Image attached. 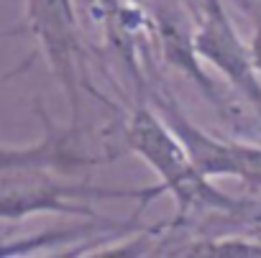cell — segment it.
Instances as JSON below:
<instances>
[{
    "label": "cell",
    "mask_w": 261,
    "mask_h": 258,
    "mask_svg": "<svg viewBox=\"0 0 261 258\" xmlns=\"http://www.w3.org/2000/svg\"><path fill=\"white\" fill-rule=\"evenodd\" d=\"M123 146L130 154H136L156 174L162 192L174 199L177 207L174 222L205 212L248 220L253 202L223 192L220 187L213 184L210 177H205L195 166L185 144L174 133V128L162 118V112L151 105L149 97L139 100V105L130 110L123 125Z\"/></svg>",
    "instance_id": "1"
},
{
    "label": "cell",
    "mask_w": 261,
    "mask_h": 258,
    "mask_svg": "<svg viewBox=\"0 0 261 258\" xmlns=\"http://www.w3.org/2000/svg\"><path fill=\"white\" fill-rule=\"evenodd\" d=\"M64 177L67 174H59L41 164L0 156V215L3 220H26L44 212L102 220L92 207L95 199H139V207L146 210L156 197L164 194L159 184L113 189L95 187L90 182H67Z\"/></svg>",
    "instance_id": "2"
},
{
    "label": "cell",
    "mask_w": 261,
    "mask_h": 258,
    "mask_svg": "<svg viewBox=\"0 0 261 258\" xmlns=\"http://www.w3.org/2000/svg\"><path fill=\"white\" fill-rule=\"evenodd\" d=\"M26 23L46 59L49 72L67 95L72 123H80L82 92L100 100V92L87 77L85 46L74 0H26Z\"/></svg>",
    "instance_id": "3"
},
{
    "label": "cell",
    "mask_w": 261,
    "mask_h": 258,
    "mask_svg": "<svg viewBox=\"0 0 261 258\" xmlns=\"http://www.w3.org/2000/svg\"><path fill=\"white\" fill-rule=\"evenodd\" d=\"M154 36L162 46L164 64H169L174 72L190 79L197 87V92L210 102V107L220 115V120H225L233 131H261L251 107L228 84H218L205 72V62L195 49V28L187 26V18L182 11L172 6H156Z\"/></svg>",
    "instance_id": "4"
},
{
    "label": "cell",
    "mask_w": 261,
    "mask_h": 258,
    "mask_svg": "<svg viewBox=\"0 0 261 258\" xmlns=\"http://www.w3.org/2000/svg\"><path fill=\"white\" fill-rule=\"evenodd\" d=\"M195 49L207 67L225 77V84L251 107L261 125V74L248 41L241 39L223 0H202L195 16Z\"/></svg>",
    "instance_id": "5"
},
{
    "label": "cell",
    "mask_w": 261,
    "mask_h": 258,
    "mask_svg": "<svg viewBox=\"0 0 261 258\" xmlns=\"http://www.w3.org/2000/svg\"><path fill=\"white\" fill-rule=\"evenodd\" d=\"M159 255H187V258H261V238L251 235H215L190 238L174 248H164Z\"/></svg>",
    "instance_id": "6"
},
{
    "label": "cell",
    "mask_w": 261,
    "mask_h": 258,
    "mask_svg": "<svg viewBox=\"0 0 261 258\" xmlns=\"http://www.w3.org/2000/svg\"><path fill=\"white\" fill-rule=\"evenodd\" d=\"M230 161L233 179L261 189V144L230 141Z\"/></svg>",
    "instance_id": "7"
},
{
    "label": "cell",
    "mask_w": 261,
    "mask_h": 258,
    "mask_svg": "<svg viewBox=\"0 0 261 258\" xmlns=\"http://www.w3.org/2000/svg\"><path fill=\"white\" fill-rule=\"evenodd\" d=\"M241 6V11L248 16L251 21V36H248V46H251V56L253 64L261 74V0H236Z\"/></svg>",
    "instance_id": "8"
},
{
    "label": "cell",
    "mask_w": 261,
    "mask_h": 258,
    "mask_svg": "<svg viewBox=\"0 0 261 258\" xmlns=\"http://www.w3.org/2000/svg\"><path fill=\"white\" fill-rule=\"evenodd\" d=\"M182 3H185V8H187V13L195 18L197 13H200V6H202V0H182Z\"/></svg>",
    "instance_id": "9"
},
{
    "label": "cell",
    "mask_w": 261,
    "mask_h": 258,
    "mask_svg": "<svg viewBox=\"0 0 261 258\" xmlns=\"http://www.w3.org/2000/svg\"><path fill=\"white\" fill-rule=\"evenodd\" d=\"M123 3H130V6H139V8H146L149 0H123Z\"/></svg>",
    "instance_id": "10"
},
{
    "label": "cell",
    "mask_w": 261,
    "mask_h": 258,
    "mask_svg": "<svg viewBox=\"0 0 261 258\" xmlns=\"http://www.w3.org/2000/svg\"><path fill=\"white\" fill-rule=\"evenodd\" d=\"M253 233H256V235H258V238H261V227H258V230H253Z\"/></svg>",
    "instance_id": "11"
}]
</instances>
